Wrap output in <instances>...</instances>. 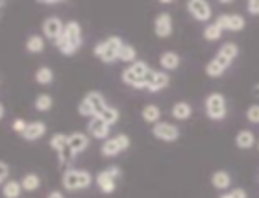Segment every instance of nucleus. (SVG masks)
Here are the masks:
<instances>
[{"mask_svg": "<svg viewBox=\"0 0 259 198\" xmlns=\"http://www.w3.org/2000/svg\"><path fill=\"white\" fill-rule=\"evenodd\" d=\"M83 43V35H81V26L78 21H69L65 22V30L58 41H56V49L60 50L65 56H72L74 52H78Z\"/></svg>", "mask_w": 259, "mask_h": 198, "instance_id": "nucleus-1", "label": "nucleus"}, {"mask_svg": "<svg viewBox=\"0 0 259 198\" xmlns=\"http://www.w3.org/2000/svg\"><path fill=\"white\" fill-rule=\"evenodd\" d=\"M63 187L67 191H81V189H87L93 183V176L91 172L85 171V169H74L70 167L63 172Z\"/></svg>", "mask_w": 259, "mask_h": 198, "instance_id": "nucleus-2", "label": "nucleus"}, {"mask_svg": "<svg viewBox=\"0 0 259 198\" xmlns=\"http://www.w3.org/2000/svg\"><path fill=\"white\" fill-rule=\"evenodd\" d=\"M150 72V65L146 61L137 59L135 63L128 65L122 70V82L126 86L134 87V89H145V76Z\"/></svg>", "mask_w": 259, "mask_h": 198, "instance_id": "nucleus-3", "label": "nucleus"}, {"mask_svg": "<svg viewBox=\"0 0 259 198\" xmlns=\"http://www.w3.org/2000/svg\"><path fill=\"white\" fill-rule=\"evenodd\" d=\"M122 45H124V41H122L119 35H109L106 41L98 43L93 52H95V56H97L100 61H104V63H113V61L119 59V52H120V49H122Z\"/></svg>", "mask_w": 259, "mask_h": 198, "instance_id": "nucleus-4", "label": "nucleus"}, {"mask_svg": "<svg viewBox=\"0 0 259 198\" xmlns=\"http://www.w3.org/2000/svg\"><path fill=\"white\" fill-rule=\"evenodd\" d=\"M106 106H108V104H106V98H104L102 93L91 91L80 100V104H78V113H80L81 117L93 118V117H97L98 111L104 109Z\"/></svg>", "mask_w": 259, "mask_h": 198, "instance_id": "nucleus-5", "label": "nucleus"}, {"mask_svg": "<svg viewBox=\"0 0 259 198\" xmlns=\"http://www.w3.org/2000/svg\"><path fill=\"white\" fill-rule=\"evenodd\" d=\"M205 113L211 121H222L228 115L226 97L222 93H211L205 98Z\"/></svg>", "mask_w": 259, "mask_h": 198, "instance_id": "nucleus-6", "label": "nucleus"}, {"mask_svg": "<svg viewBox=\"0 0 259 198\" xmlns=\"http://www.w3.org/2000/svg\"><path fill=\"white\" fill-rule=\"evenodd\" d=\"M120 169L117 165H111L108 167V169H104V171H100L97 174V185L98 189L102 191L104 194H111L115 193V189H117V182H119V178H120Z\"/></svg>", "mask_w": 259, "mask_h": 198, "instance_id": "nucleus-7", "label": "nucleus"}, {"mask_svg": "<svg viewBox=\"0 0 259 198\" xmlns=\"http://www.w3.org/2000/svg\"><path fill=\"white\" fill-rule=\"evenodd\" d=\"M130 137L126 134H119L115 137H109V139L104 141V145L100 146V154L104 157H115L119 155L120 152H124L126 148H130Z\"/></svg>", "mask_w": 259, "mask_h": 198, "instance_id": "nucleus-8", "label": "nucleus"}, {"mask_svg": "<svg viewBox=\"0 0 259 198\" xmlns=\"http://www.w3.org/2000/svg\"><path fill=\"white\" fill-rule=\"evenodd\" d=\"M170 84V76L165 70H156L150 69V72L145 76V89L150 93H157L161 89H167Z\"/></svg>", "mask_w": 259, "mask_h": 198, "instance_id": "nucleus-9", "label": "nucleus"}, {"mask_svg": "<svg viewBox=\"0 0 259 198\" xmlns=\"http://www.w3.org/2000/svg\"><path fill=\"white\" fill-rule=\"evenodd\" d=\"M152 135L159 141H165V143H172V141L180 139V130L176 124L172 123H165V121H159L157 124L152 126Z\"/></svg>", "mask_w": 259, "mask_h": 198, "instance_id": "nucleus-10", "label": "nucleus"}, {"mask_svg": "<svg viewBox=\"0 0 259 198\" xmlns=\"http://www.w3.org/2000/svg\"><path fill=\"white\" fill-rule=\"evenodd\" d=\"M215 22L222 30H230V32H241L246 26L244 17L239 15V13H221V15L217 17Z\"/></svg>", "mask_w": 259, "mask_h": 198, "instance_id": "nucleus-11", "label": "nucleus"}, {"mask_svg": "<svg viewBox=\"0 0 259 198\" xmlns=\"http://www.w3.org/2000/svg\"><path fill=\"white\" fill-rule=\"evenodd\" d=\"M63 30H65V22L61 21L60 17H56V15H50L47 17L43 21V33H45V37L50 39V41H58V39L63 35Z\"/></svg>", "mask_w": 259, "mask_h": 198, "instance_id": "nucleus-12", "label": "nucleus"}, {"mask_svg": "<svg viewBox=\"0 0 259 198\" xmlns=\"http://www.w3.org/2000/svg\"><path fill=\"white\" fill-rule=\"evenodd\" d=\"M187 11L200 22H207L211 19V15H213L211 6L205 0H189L187 2Z\"/></svg>", "mask_w": 259, "mask_h": 198, "instance_id": "nucleus-13", "label": "nucleus"}, {"mask_svg": "<svg viewBox=\"0 0 259 198\" xmlns=\"http://www.w3.org/2000/svg\"><path fill=\"white\" fill-rule=\"evenodd\" d=\"M154 32L157 37H168L172 33V15L168 11L157 13L154 19Z\"/></svg>", "mask_w": 259, "mask_h": 198, "instance_id": "nucleus-14", "label": "nucleus"}, {"mask_svg": "<svg viewBox=\"0 0 259 198\" xmlns=\"http://www.w3.org/2000/svg\"><path fill=\"white\" fill-rule=\"evenodd\" d=\"M230 65H232L230 59L222 58V56L217 54L215 58L205 65V72H207V76H211V78H219V76H222L224 72H226V69L230 67Z\"/></svg>", "mask_w": 259, "mask_h": 198, "instance_id": "nucleus-15", "label": "nucleus"}, {"mask_svg": "<svg viewBox=\"0 0 259 198\" xmlns=\"http://www.w3.org/2000/svg\"><path fill=\"white\" fill-rule=\"evenodd\" d=\"M87 130H89V134L93 137H97V139H109V132H111V126H109L106 121L98 117H93L87 124Z\"/></svg>", "mask_w": 259, "mask_h": 198, "instance_id": "nucleus-16", "label": "nucleus"}, {"mask_svg": "<svg viewBox=\"0 0 259 198\" xmlns=\"http://www.w3.org/2000/svg\"><path fill=\"white\" fill-rule=\"evenodd\" d=\"M45 134H47V124L41 123V121H33V123H28L26 132H24L21 137L26 141H37V139H41Z\"/></svg>", "mask_w": 259, "mask_h": 198, "instance_id": "nucleus-17", "label": "nucleus"}, {"mask_svg": "<svg viewBox=\"0 0 259 198\" xmlns=\"http://www.w3.org/2000/svg\"><path fill=\"white\" fill-rule=\"evenodd\" d=\"M211 185L219 191H226L230 185H232V176H230V172L226 171H215L211 174Z\"/></svg>", "mask_w": 259, "mask_h": 198, "instance_id": "nucleus-18", "label": "nucleus"}, {"mask_svg": "<svg viewBox=\"0 0 259 198\" xmlns=\"http://www.w3.org/2000/svg\"><path fill=\"white\" fill-rule=\"evenodd\" d=\"M141 117L148 124H157L159 118H161V107L156 106V104H146V106L141 109Z\"/></svg>", "mask_w": 259, "mask_h": 198, "instance_id": "nucleus-19", "label": "nucleus"}, {"mask_svg": "<svg viewBox=\"0 0 259 198\" xmlns=\"http://www.w3.org/2000/svg\"><path fill=\"white\" fill-rule=\"evenodd\" d=\"M89 145V137L81 132H74V134H69V146L74 150L76 154H81L83 150Z\"/></svg>", "mask_w": 259, "mask_h": 198, "instance_id": "nucleus-20", "label": "nucleus"}, {"mask_svg": "<svg viewBox=\"0 0 259 198\" xmlns=\"http://www.w3.org/2000/svg\"><path fill=\"white\" fill-rule=\"evenodd\" d=\"M180 56L174 50H167V52H163L159 56V65L163 67V70H174L180 67Z\"/></svg>", "mask_w": 259, "mask_h": 198, "instance_id": "nucleus-21", "label": "nucleus"}, {"mask_svg": "<svg viewBox=\"0 0 259 198\" xmlns=\"http://www.w3.org/2000/svg\"><path fill=\"white\" fill-rule=\"evenodd\" d=\"M170 115H172L174 118H178V121H187V118L193 115V107H191L189 102L180 100L172 106V109H170Z\"/></svg>", "mask_w": 259, "mask_h": 198, "instance_id": "nucleus-22", "label": "nucleus"}, {"mask_svg": "<svg viewBox=\"0 0 259 198\" xmlns=\"http://www.w3.org/2000/svg\"><path fill=\"white\" fill-rule=\"evenodd\" d=\"M235 145L243 150L252 148L255 145V134L252 130H241L237 134V137H235Z\"/></svg>", "mask_w": 259, "mask_h": 198, "instance_id": "nucleus-23", "label": "nucleus"}, {"mask_svg": "<svg viewBox=\"0 0 259 198\" xmlns=\"http://www.w3.org/2000/svg\"><path fill=\"white\" fill-rule=\"evenodd\" d=\"M98 118H102V121H106V123L109 124V126H113V124L119 123V118H120V113L117 107L113 106H106L104 109H100L97 115Z\"/></svg>", "mask_w": 259, "mask_h": 198, "instance_id": "nucleus-24", "label": "nucleus"}, {"mask_svg": "<svg viewBox=\"0 0 259 198\" xmlns=\"http://www.w3.org/2000/svg\"><path fill=\"white\" fill-rule=\"evenodd\" d=\"M52 106H54V100H52V97H50L49 93H39L37 97H35V100H33V107L41 113L50 111Z\"/></svg>", "mask_w": 259, "mask_h": 198, "instance_id": "nucleus-25", "label": "nucleus"}, {"mask_svg": "<svg viewBox=\"0 0 259 198\" xmlns=\"http://www.w3.org/2000/svg\"><path fill=\"white\" fill-rule=\"evenodd\" d=\"M26 50L30 54H39L45 50V39L43 35H39V33H33L30 37L26 39Z\"/></svg>", "mask_w": 259, "mask_h": 198, "instance_id": "nucleus-26", "label": "nucleus"}, {"mask_svg": "<svg viewBox=\"0 0 259 198\" xmlns=\"http://www.w3.org/2000/svg\"><path fill=\"white\" fill-rule=\"evenodd\" d=\"M219 56H222V58L230 59V61H233V59L239 56V47L237 43H233V41H228V43L221 45V49H219Z\"/></svg>", "mask_w": 259, "mask_h": 198, "instance_id": "nucleus-27", "label": "nucleus"}, {"mask_svg": "<svg viewBox=\"0 0 259 198\" xmlns=\"http://www.w3.org/2000/svg\"><path fill=\"white\" fill-rule=\"evenodd\" d=\"M21 191H22V183L15 182V180L6 182L4 187H2V194H4V198H19L21 196Z\"/></svg>", "mask_w": 259, "mask_h": 198, "instance_id": "nucleus-28", "label": "nucleus"}, {"mask_svg": "<svg viewBox=\"0 0 259 198\" xmlns=\"http://www.w3.org/2000/svg\"><path fill=\"white\" fill-rule=\"evenodd\" d=\"M52 80H54V70L50 69V67H39L37 70H35V82L37 84H41V86H49V84H52Z\"/></svg>", "mask_w": 259, "mask_h": 198, "instance_id": "nucleus-29", "label": "nucleus"}, {"mask_svg": "<svg viewBox=\"0 0 259 198\" xmlns=\"http://www.w3.org/2000/svg\"><path fill=\"white\" fill-rule=\"evenodd\" d=\"M22 189L24 191H37L39 187H41V178L35 174V172H30V174H26V176L22 178Z\"/></svg>", "mask_w": 259, "mask_h": 198, "instance_id": "nucleus-30", "label": "nucleus"}, {"mask_svg": "<svg viewBox=\"0 0 259 198\" xmlns=\"http://www.w3.org/2000/svg\"><path fill=\"white\" fill-rule=\"evenodd\" d=\"M76 152L72 148H70L69 145L65 146V148H61L60 152H58V161H60V167H69L70 163H72V161L76 160ZM70 169V167H69Z\"/></svg>", "mask_w": 259, "mask_h": 198, "instance_id": "nucleus-31", "label": "nucleus"}, {"mask_svg": "<svg viewBox=\"0 0 259 198\" xmlns=\"http://www.w3.org/2000/svg\"><path fill=\"white\" fill-rule=\"evenodd\" d=\"M119 59L120 61H124V63H135L137 61V50H135V47H132V45H122V49H120L119 52Z\"/></svg>", "mask_w": 259, "mask_h": 198, "instance_id": "nucleus-32", "label": "nucleus"}, {"mask_svg": "<svg viewBox=\"0 0 259 198\" xmlns=\"http://www.w3.org/2000/svg\"><path fill=\"white\" fill-rule=\"evenodd\" d=\"M222 32H224V30H222L217 22H209V24L204 28V33H202V35H204V39H207V41H219Z\"/></svg>", "mask_w": 259, "mask_h": 198, "instance_id": "nucleus-33", "label": "nucleus"}, {"mask_svg": "<svg viewBox=\"0 0 259 198\" xmlns=\"http://www.w3.org/2000/svg\"><path fill=\"white\" fill-rule=\"evenodd\" d=\"M49 145H50V148H54L56 152H60L61 148H65V146L69 145V135L67 134H54L52 137H50Z\"/></svg>", "mask_w": 259, "mask_h": 198, "instance_id": "nucleus-34", "label": "nucleus"}, {"mask_svg": "<svg viewBox=\"0 0 259 198\" xmlns=\"http://www.w3.org/2000/svg\"><path fill=\"white\" fill-rule=\"evenodd\" d=\"M246 118H248V123L259 124V104H252L246 109Z\"/></svg>", "mask_w": 259, "mask_h": 198, "instance_id": "nucleus-35", "label": "nucleus"}, {"mask_svg": "<svg viewBox=\"0 0 259 198\" xmlns=\"http://www.w3.org/2000/svg\"><path fill=\"white\" fill-rule=\"evenodd\" d=\"M11 128L15 130L17 134H24V132H26V128H28V123L26 121H24V118H15V121H13V124H11Z\"/></svg>", "mask_w": 259, "mask_h": 198, "instance_id": "nucleus-36", "label": "nucleus"}, {"mask_svg": "<svg viewBox=\"0 0 259 198\" xmlns=\"http://www.w3.org/2000/svg\"><path fill=\"white\" fill-rule=\"evenodd\" d=\"M0 169H2V172H0V182H8V178H10V165L6 163V161H2L0 163Z\"/></svg>", "mask_w": 259, "mask_h": 198, "instance_id": "nucleus-37", "label": "nucleus"}, {"mask_svg": "<svg viewBox=\"0 0 259 198\" xmlns=\"http://www.w3.org/2000/svg\"><path fill=\"white\" fill-rule=\"evenodd\" d=\"M246 10H248V13H252V15H259V0H248Z\"/></svg>", "mask_w": 259, "mask_h": 198, "instance_id": "nucleus-38", "label": "nucleus"}, {"mask_svg": "<svg viewBox=\"0 0 259 198\" xmlns=\"http://www.w3.org/2000/svg\"><path fill=\"white\" fill-rule=\"evenodd\" d=\"M232 196L233 198H248V193H246L244 189L237 187V189H233V191H232Z\"/></svg>", "mask_w": 259, "mask_h": 198, "instance_id": "nucleus-39", "label": "nucleus"}, {"mask_svg": "<svg viewBox=\"0 0 259 198\" xmlns=\"http://www.w3.org/2000/svg\"><path fill=\"white\" fill-rule=\"evenodd\" d=\"M47 198H65V196H63V193H60V191H52V193H49Z\"/></svg>", "mask_w": 259, "mask_h": 198, "instance_id": "nucleus-40", "label": "nucleus"}, {"mask_svg": "<svg viewBox=\"0 0 259 198\" xmlns=\"http://www.w3.org/2000/svg\"><path fill=\"white\" fill-rule=\"evenodd\" d=\"M252 93H254V97H255V98H259V84H255L254 89H252Z\"/></svg>", "mask_w": 259, "mask_h": 198, "instance_id": "nucleus-41", "label": "nucleus"}, {"mask_svg": "<svg viewBox=\"0 0 259 198\" xmlns=\"http://www.w3.org/2000/svg\"><path fill=\"white\" fill-rule=\"evenodd\" d=\"M6 115V106L4 104H0V117H4Z\"/></svg>", "mask_w": 259, "mask_h": 198, "instance_id": "nucleus-42", "label": "nucleus"}, {"mask_svg": "<svg viewBox=\"0 0 259 198\" xmlns=\"http://www.w3.org/2000/svg\"><path fill=\"white\" fill-rule=\"evenodd\" d=\"M219 198H233V196H232V193H226V194H222V196H219Z\"/></svg>", "mask_w": 259, "mask_h": 198, "instance_id": "nucleus-43", "label": "nucleus"}, {"mask_svg": "<svg viewBox=\"0 0 259 198\" xmlns=\"http://www.w3.org/2000/svg\"><path fill=\"white\" fill-rule=\"evenodd\" d=\"M257 150H259V141H257Z\"/></svg>", "mask_w": 259, "mask_h": 198, "instance_id": "nucleus-44", "label": "nucleus"}]
</instances>
